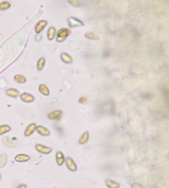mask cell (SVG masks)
Returning a JSON list of instances; mask_svg holds the SVG:
<instances>
[{"instance_id": "cell-1", "label": "cell", "mask_w": 169, "mask_h": 188, "mask_svg": "<svg viewBox=\"0 0 169 188\" xmlns=\"http://www.w3.org/2000/svg\"><path fill=\"white\" fill-rule=\"evenodd\" d=\"M70 34H71V30H69L68 28H60L59 31H57L56 41H58V42H62Z\"/></svg>"}, {"instance_id": "cell-2", "label": "cell", "mask_w": 169, "mask_h": 188, "mask_svg": "<svg viewBox=\"0 0 169 188\" xmlns=\"http://www.w3.org/2000/svg\"><path fill=\"white\" fill-rule=\"evenodd\" d=\"M65 163L67 168L69 169V171L71 172H76L77 169H78V167H77V164L75 163V162L73 161V158H71L70 157H67L65 158Z\"/></svg>"}, {"instance_id": "cell-3", "label": "cell", "mask_w": 169, "mask_h": 188, "mask_svg": "<svg viewBox=\"0 0 169 188\" xmlns=\"http://www.w3.org/2000/svg\"><path fill=\"white\" fill-rule=\"evenodd\" d=\"M36 151H38L39 153H41V154H50L52 152V149L50 147H47V146H45V145H42V144H36Z\"/></svg>"}, {"instance_id": "cell-4", "label": "cell", "mask_w": 169, "mask_h": 188, "mask_svg": "<svg viewBox=\"0 0 169 188\" xmlns=\"http://www.w3.org/2000/svg\"><path fill=\"white\" fill-rule=\"evenodd\" d=\"M47 24H48V22H47V21L45 20H41L40 22H38L36 23V27H35V32L37 33V34L41 33L45 29Z\"/></svg>"}, {"instance_id": "cell-5", "label": "cell", "mask_w": 169, "mask_h": 188, "mask_svg": "<svg viewBox=\"0 0 169 188\" xmlns=\"http://www.w3.org/2000/svg\"><path fill=\"white\" fill-rule=\"evenodd\" d=\"M36 130L42 136H49V135H50V130L47 129L46 127L43 126H36Z\"/></svg>"}, {"instance_id": "cell-6", "label": "cell", "mask_w": 169, "mask_h": 188, "mask_svg": "<svg viewBox=\"0 0 169 188\" xmlns=\"http://www.w3.org/2000/svg\"><path fill=\"white\" fill-rule=\"evenodd\" d=\"M20 97H21V100L24 103H32L35 101V97L33 95H31L30 93H27V92H24L20 95Z\"/></svg>"}, {"instance_id": "cell-7", "label": "cell", "mask_w": 169, "mask_h": 188, "mask_svg": "<svg viewBox=\"0 0 169 188\" xmlns=\"http://www.w3.org/2000/svg\"><path fill=\"white\" fill-rule=\"evenodd\" d=\"M36 123L30 124V125L27 127V129L25 130L24 135L26 137L31 136V134H33V133L36 131Z\"/></svg>"}, {"instance_id": "cell-8", "label": "cell", "mask_w": 169, "mask_h": 188, "mask_svg": "<svg viewBox=\"0 0 169 188\" xmlns=\"http://www.w3.org/2000/svg\"><path fill=\"white\" fill-rule=\"evenodd\" d=\"M69 26H70L71 27H82V26L84 25L82 21L73 17H69Z\"/></svg>"}, {"instance_id": "cell-9", "label": "cell", "mask_w": 169, "mask_h": 188, "mask_svg": "<svg viewBox=\"0 0 169 188\" xmlns=\"http://www.w3.org/2000/svg\"><path fill=\"white\" fill-rule=\"evenodd\" d=\"M62 111L61 110H55V111H53L50 113H49L48 118L50 120H57L59 119L60 116H62Z\"/></svg>"}, {"instance_id": "cell-10", "label": "cell", "mask_w": 169, "mask_h": 188, "mask_svg": "<svg viewBox=\"0 0 169 188\" xmlns=\"http://www.w3.org/2000/svg\"><path fill=\"white\" fill-rule=\"evenodd\" d=\"M31 159V157L25 154H17V156L15 157V161L17 163H26Z\"/></svg>"}, {"instance_id": "cell-11", "label": "cell", "mask_w": 169, "mask_h": 188, "mask_svg": "<svg viewBox=\"0 0 169 188\" xmlns=\"http://www.w3.org/2000/svg\"><path fill=\"white\" fill-rule=\"evenodd\" d=\"M55 157H56V163L59 166H62L64 161H65V158H64V154H63L62 152H57L56 154H55Z\"/></svg>"}, {"instance_id": "cell-12", "label": "cell", "mask_w": 169, "mask_h": 188, "mask_svg": "<svg viewBox=\"0 0 169 188\" xmlns=\"http://www.w3.org/2000/svg\"><path fill=\"white\" fill-rule=\"evenodd\" d=\"M5 92L7 96L11 97H17L18 96H20V92L16 88H8L6 90Z\"/></svg>"}, {"instance_id": "cell-13", "label": "cell", "mask_w": 169, "mask_h": 188, "mask_svg": "<svg viewBox=\"0 0 169 188\" xmlns=\"http://www.w3.org/2000/svg\"><path fill=\"white\" fill-rule=\"evenodd\" d=\"M39 92H41L42 95H44V96H49L50 93L49 88L44 83L40 84V86H39Z\"/></svg>"}, {"instance_id": "cell-14", "label": "cell", "mask_w": 169, "mask_h": 188, "mask_svg": "<svg viewBox=\"0 0 169 188\" xmlns=\"http://www.w3.org/2000/svg\"><path fill=\"white\" fill-rule=\"evenodd\" d=\"M89 132L88 131H86V132H84V133L81 135L80 137V139L79 140V143L80 144H85L89 140Z\"/></svg>"}, {"instance_id": "cell-15", "label": "cell", "mask_w": 169, "mask_h": 188, "mask_svg": "<svg viewBox=\"0 0 169 188\" xmlns=\"http://www.w3.org/2000/svg\"><path fill=\"white\" fill-rule=\"evenodd\" d=\"M85 37H86L87 39L92 40V41H97V40H99L100 36H99L97 33H95V32L88 31V32H87L86 34H85Z\"/></svg>"}, {"instance_id": "cell-16", "label": "cell", "mask_w": 169, "mask_h": 188, "mask_svg": "<svg viewBox=\"0 0 169 188\" xmlns=\"http://www.w3.org/2000/svg\"><path fill=\"white\" fill-rule=\"evenodd\" d=\"M60 58H61V60L64 63H66V64H71V63H73L72 57L69 55H68L67 53H62L60 55Z\"/></svg>"}, {"instance_id": "cell-17", "label": "cell", "mask_w": 169, "mask_h": 188, "mask_svg": "<svg viewBox=\"0 0 169 188\" xmlns=\"http://www.w3.org/2000/svg\"><path fill=\"white\" fill-rule=\"evenodd\" d=\"M55 36H56V29H55L54 27H50L48 29V31H47V37H48V40L52 41V40L55 37Z\"/></svg>"}, {"instance_id": "cell-18", "label": "cell", "mask_w": 169, "mask_h": 188, "mask_svg": "<svg viewBox=\"0 0 169 188\" xmlns=\"http://www.w3.org/2000/svg\"><path fill=\"white\" fill-rule=\"evenodd\" d=\"M14 81L17 83L22 84V83H25L27 82V78L22 74H16L14 76Z\"/></svg>"}, {"instance_id": "cell-19", "label": "cell", "mask_w": 169, "mask_h": 188, "mask_svg": "<svg viewBox=\"0 0 169 188\" xmlns=\"http://www.w3.org/2000/svg\"><path fill=\"white\" fill-rule=\"evenodd\" d=\"M106 185L108 188H120V184L118 182L110 180V179H107L106 181Z\"/></svg>"}, {"instance_id": "cell-20", "label": "cell", "mask_w": 169, "mask_h": 188, "mask_svg": "<svg viewBox=\"0 0 169 188\" xmlns=\"http://www.w3.org/2000/svg\"><path fill=\"white\" fill-rule=\"evenodd\" d=\"M12 130L10 126L8 125H2L0 126V135H3L4 134H7Z\"/></svg>"}, {"instance_id": "cell-21", "label": "cell", "mask_w": 169, "mask_h": 188, "mask_svg": "<svg viewBox=\"0 0 169 188\" xmlns=\"http://www.w3.org/2000/svg\"><path fill=\"white\" fill-rule=\"evenodd\" d=\"M7 161V155L6 154H3L0 155V168H4L6 166Z\"/></svg>"}, {"instance_id": "cell-22", "label": "cell", "mask_w": 169, "mask_h": 188, "mask_svg": "<svg viewBox=\"0 0 169 188\" xmlns=\"http://www.w3.org/2000/svg\"><path fill=\"white\" fill-rule=\"evenodd\" d=\"M45 59L44 57H42L41 59H39V60L37 61V65H36V68L38 69L39 71L42 70L44 67H45Z\"/></svg>"}, {"instance_id": "cell-23", "label": "cell", "mask_w": 169, "mask_h": 188, "mask_svg": "<svg viewBox=\"0 0 169 188\" xmlns=\"http://www.w3.org/2000/svg\"><path fill=\"white\" fill-rule=\"evenodd\" d=\"M11 7V4L9 2H7V1H4V2H2L0 4V10L4 11L8 9L9 7Z\"/></svg>"}, {"instance_id": "cell-24", "label": "cell", "mask_w": 169, "mask_h": 188, "mask_svg": "<svg viewBox=\"0 0 169 188\" xmlns=\"http://www.w3.org/2000/svg\"><path fill=\"white\" fill-rule=\"evenodd\" d=\"M69 1V3L72 6H73V7H79L80 6V2H79V0H68Z\"/></svg>"}, {"instance_id": "cell-25", "label": "cell", "mask_w": 169, "mask_h": 188, "mask_svg": "<svg viewBox=\"0 0 169 188\" xmlns=\"http://www.w3.org/2000/svg\"><path fill=\"white\" fill-rule=\"evenodd\" d=\"M79 103L80 104H86V103H87V97L82 96L79 99Z\"/></svg>"}, {"instance_id": "cell-26", "label": "cell", "mask_w": 169, "mask_h": 188, "mask_svg": "<svg viewBox=\"0 0 169 188\" xmlns=\"http://www.w3.org/2000/svg\"><path fill=\"white\" fill-rule=\"evenodd\" d=\"M131 188H144V187L140 183L135 182V183H133V184L131 185Z\"/></svg>"}, {"instance_id": "cell-27", "label": "cell", "mask_w": 169, "mask_h": 188, "mask_svg": "<svg viewBox=\"0 0 169 188\" xmlns=\"http://www.w3.org/2000/svg\"><path fill=\"white\" fill-rule=\"evenodd\" d=\"M17 188H27V185H26V184L19 185V186L17 187Z\"/></svg>"}]
</instances>
